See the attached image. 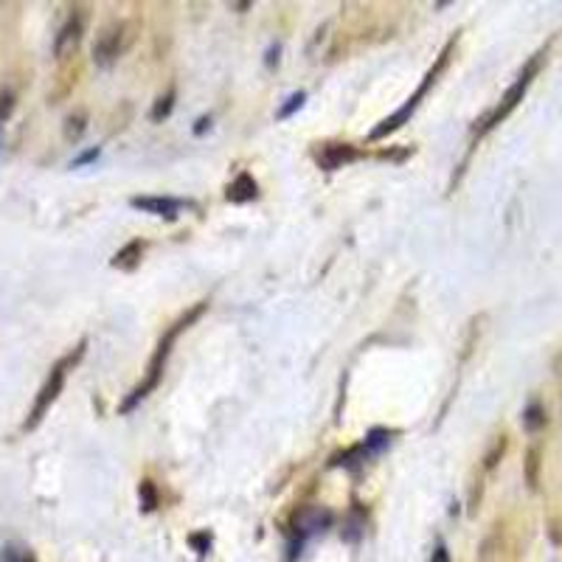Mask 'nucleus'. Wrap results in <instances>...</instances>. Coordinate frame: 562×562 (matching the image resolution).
I'll use <instances>...</instances> for the list:
<instances>
[{
	"instance_id": "obj_2",
	"label": "nucleus",
	"mask_w": 562,
	"mask_h": 562,
	"mask_svg": "<svg viewBox=\"0 0 562 562\" xmlns=\"http://www.w3.org/2000/svg\"><path fill=\"white\" fill-rule=\"evenodd\" d=\"M453 51H456V37L448 43V45H444V51L439 54V59H436V65H433V68L431 71H427L425 74V79H422V85L417 88V93H413L410 98H408V102L400 107V110H396L394 115H391V119H386V121H379V127H374L371 129V141H379V138H386L388 136V132H394V129H400L402 124H408V119H410V115L413 113H417V107H419V102H422V98L427 96V90H431L433 85H436V79L444 74V68H448V62H450V57H453Z\"/></svg>"
},
{
	"instance_id": "obj_24",
	"label": "nucleus",
	"mask_w": 562,
	"mask_h": 562,
	"mask_svg": "<svg viewBox=\"0 0 562 562\" xmlns=\"http://www.w3.org/2000/svg\"><path fill=\"white\" fill-rule=\"evenodd\" d=\"M206 127H211V119H200V121H197L194 132H197V136H203V132H206Z\"/></svg>"
},
{
	"instance_id": "obj_8",
	"label": "nucleus",
	"mask_w": 562,
	"mask_h": 562,
	"mask_svg": "<svg viewBox=\"0 0 562 562\" xmlns=\"http://www.w3.org/2000/svg\"><path fill=\"white\" fill-rule=\"evenodd\" d=\"M79 37H82V14H74V18L62 26V31H59V37H57V43H54V54L57 57H65L68 51H74L76 48V43H79Z\"/></svg>"
},
{
	"instance_id": "obj_6",
	"label": "nucleus",
	"mask_w": 562,
	"mask_h": 562,
	"mask_svg": "<svg viewBox=\"0 0 562 562\" xmlns=\"http://www.w3.org/2000/svg\"><path fill=\"white\" fill-rule=\"evenodd\" d=\"M121 51H124V26L105 28L102 37H98V43L93 45V54H96L98 65H110Z\"/></svg>"
},
{
	"instance_id": "obj_7",
	"label": "nucleus",
	"mask_w": 562,
	"mask_h": 562,
	"mask_svg": "<svg viewBox=\"0 0 562 562\" xmlns=\"http://www.w3.org/2000/svg\"><path fill=\"white\" fill-rule=\"evenodd\" d=\"M129 203H132V208L150 211V214H158V217H167V220H175L177 211L186 206L183 200H175V197H132Z\"/></svg>"
},
{
	"instance_id": "obj_14",
	"label": "nucleus",
	"mask_w": 562,
	"mask_h": 562,
	"mask_svg": "<svg viewBox=\"0 0 562 562\" xmlns=\"http://www.w3.org/2000/svg\"><path fill=\"white\" fill-rule=\"evenodd\" d=\"M138 495H141V506H144V511H152V509L158 506V492H155V484H152V481H141Z\"/></svg>"
},
{
	"instance_id": "obj_5",
	"label": "nucleus",
	"mask_w": 562,
	"mask_h": 562,
	"mask_svg": "<svg viewBox=\"0 0 562 562\" xmlns=\"http://www.w3.org/2000/svg\"><path fill=\"white\" fill-rule=\"evenodd\" d=\"M357 158H360V152L355 150L352 144H324L321 150L316 152L318 167L326 169V172H335V169L349 167V163H355Z\"/></svg>"
},
{
	"instance_id": "obj_15",
	"label": "nucleus",
	"mask_w": 562,
	"mask_h": 562,
	"mask_svg": "<svg viewBox=\"0 0 562 562\" xmlns=\"http://www.w3.org/2000/svg\"><path fill=\"white\" fill-rule=\"evenodd\" d=\"M172 107H175V90H169L167 96H160V98H158V105L152 107V121L167 119V115L172 113Z\"/></svg>"
},
{
	"instance_id": "obj_12",
	"label": "nucleus",
	"mask_w": 562,
	"mask_h": 562,
	"mask_svg": "<svg viewBox=\"0 0 562 562\" xmlns=\"http://www.w3.org/2000/svg\"><path fill=\"white\" fill-rule=\"evenodd\" d=\"M540 467H542L540 448H528L526 450V461H523V475H526L528 489H537L540 487Z\"/></svg>"
},
{
	"instance_id": "obj_9",
	"label": "nucleus",
	"mask_w": 562,
	"mask_h": 562,
	"mask_svg": "<svg viewBox=\"0 0 562 562\" xmlns=\"http://www.w3.org/2000/svg\"><path fill=\"white\" fill-rule=\"evenodd\" d=\"M259 194V186H256V180L251 175H239L234 183L228 186L225 197H228V203H247V200H254V197Z\"/></svg>"
},
{
	"instance_id": "obj_1",
	"label": "nucleus",
	"mask_w": 562,
	"mask_h": 562,
	"mask_svg": "<svg viewBox=\"0 0 562 562\" xmlns=\"http://www.w3.org/2000/svg\"><path fill=\"white\" fill-rule=\"evenodd\" d=\"M208 304L206 301H200L197 307H191L186 316H180L167 332H163V338H160V343H158V349H155V355H152V360H150V369H146V377L141 379V383L129 391V396L121 402V413H129L132 408H136L141 400H146V396H150L155 388H158V383H160V374H163V366H167V360H169V352H172V346H175V340H177V335L183 332V329H189L197 318L203 316V309H206Z\"/></svg>"
},
{
	"instance_id": "obj_3",
	"label": "nucleus",
	"mask_w": 562,
	"mask_h": 562,
	"mask_svg": "<svg viewBox=\"0 0 562 562\" xmlns=\"http://www.w3.org/2000/svg\"><path fill=\"white\" fill-rule=\"evenodd\" d=\"M542 62H545V48L542 51H537L532 59H528L526 65H523V71H520V76L515 79V85H511L503 96H501V102H498V107H495L487 119L481 121V127H478L475 132L478 136H484V132H489V129H495L498 127L503 119H509V113L515 110L520 102H523V96H526V90H528V85H532L535 82V76L540 74V68H542Z\"/></svg>"
},
{
	"instance_id": "obj_16",
	"label": "nucleus",
	"mask_w": 562,
	"mask_h": 562,
	"mask_svg": "<svg viewBox=\"0 0 562 562\" xmlns=\"http://www.w3.org/2000/svg\"><path fill=\"white\" fill-rule=\"evenodd\" d=\"M506 453V436H498V439H495V444H492V450L487 453V458H484V467L487 470H492L495 464H498V461H501V456Z\"/></svg>"
},
{
	"instance_id": "obj_21",
	"label": "nucleus",
	"mask_w": 562,
	"mask_h": 562,
	"mask_svg": "<svg viewBox=\"0 0 562 562\" xmlns=\"http://www.w3.org/2000/svg\"><path fill=\"white\" fill-rule=\"evenodd\" d=\"M98 158V146H96V150H88L85 155H79L76 160H74V167H82V163H90V160H96Z\"/></svg>"
},
{
	"instance_id": "obj_13",
	"label": "nucleus",
	"mask_w": 562,
	"mask_h": 562,
	"mask_svg": "<svg viewBox=\"0 0 562 562\" xmlns=\"http://www.w3.org/2000/svg\"><path fill=\"white\" fill-rule=\"evenodd\" d=\"M388 441H391V433L383 431V427H374V431L366 436V444H363V448H366V453H379L388 448Z\"/></svg>"
},
{
	"instance_id": "obj_10",
	"label": "nucleus",
	"mask_w": 562,
	"mask_h": 562,
	"mask_svg": "<svg viewBox=\"0 0 562 562\" xmlns=\"http://www.w3.org/2000/svg\"><path fill=\"white\" fill-rule=\"evenodd\" d=\"M144 247H146V242H141V239H136V242H129V245H124L119 254L113 256V268H119V270H136L138 264H141V256H144Z\"/></svg>"
},
{
	"instance_id": "obj_17",
	"label": "nucleus",
	"mask_w": 562,
	"mask_h": 562,
	"mask_svg": "<svg viewBox=\"0 0 562 562\" xmlns=\"http://www.w3.org/2000/svg\"><path fill=\"white\" fill-rule=\"evenodd\" d=\"M307 102V93L304 90H299V93H293L290 98H287V105L278 110V119H290V115L295 113V110H301V105Z\"/></svg>"
},
{
	"instance_id": "obj_4",
	"label": "nucleus",
	"mask_w": 562,
	"mask_h": 562,
	"mask_svg": "<svg viewBox=\"0 0 562 562\" xmlns=\"http://www.w3.org/2000/svg\"><path fill=\"white\" fill-rule=\"evenodd\" d=\"M85 340H82L76 349L68 355V357H62L57 366L51 369V374H48V379H45V386L40 388V394H37V402H35V408H31V417L26 419V431H31V427H37L40 425V419L45 417V410L54 405V400L59 396V391H62V386H65V377H68V371L76 366L79 363V357L85 355Z\"/></svg>"
},
{
	"instance_id": "obj_19",
	"label": "nucleus",
	"mask_w": 562,
	"mask_h": 562,
	"mask_svg": "<svg viewBox=\"0 0 562 562\" xmlns=\"http://www.w3.org/2000/svg\"><path fill=\"white\" fill-rule=\"evenodd\" d=\"M4 562H31L23 551H18V549H6V554H4Z\"/></svg>"
},
{
	"instance_id": "obj_11",
	"label": "nucleus",
	"mask_w": 562,
	"mask_h": 562,
	"mask_svg": "<svg viewBox=\"0 0 562 562\" xmlns=\"http://www.w3.org/2000/svg\"><path fill=\"white\" fill-rule=\"evenodd\" d=\"M545 425H549V413H545L540 400H532L523 408V427L528 433H540Z\"/></svg>"
},
{
	"instance_id": "obj_22",
	"label": "nucleus",
	"mask_w": 562,
	"mask_h": 562,
	"mask_svg": "<svg viewBox=\"0 0 562 562\" xmlns=\"http://www.w3.org/2000/svg\"><path fill=\"white\" fill-rule=\"evenodd\" d=\"M431 562H450L448 549H444V545H436V551H433V559H431Z\"/></svg>"
},
{
	"instance_id": "obj_18",
	"label": "nucleus",
	"mask_w": 562,
	"mask_h": 562,
	"mask_svg": "<svg viewBox=\"0 0 562 562\" xmlns=\"http://www.w3.org/2000/svg\"><path fill=\"white\" fill-rule=\"evenodd\" d=\"M85 113H76V115H71V119H68V127H65V132H68V138H79L82 136V132H85Z\"/></svg>"
},
{
	"instance_id": "obj_23",
	"label": "nucleus",
	"mask_w": 562,
	"mask_h": 562,
	"mask_svg": "<svg viewBox=\"0 0 562 562\" xmlns=\"http://www.w3.org/2000/svg\"><path fill=\"white\" fill-rule=\"evenodd\" d=\"M551 540L554 542H562V520H554L551 523Z\"/></svg>"
},
{
	"instance_id": "obj_20",
	"label": "nucleus",
	"mask_w": 562,
	"mask_h": 562,
	"mask_svg": "<svg viewBox=\"0 0 562 562\" xmlns=\"http://www.w3.org/2000/svg\"><path fill=\"white\" fill-rule=\"evenodd\" d=\"M9 113H12V96L4 93V96H0V121H4Z\"/></svg>"
}]
</instances>
